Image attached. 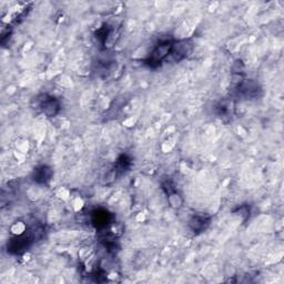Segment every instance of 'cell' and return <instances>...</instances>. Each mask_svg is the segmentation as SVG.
Wrapping results in <instances>:
<instances>
[{
	"mask_svg": "<svg viewBox=\"0 0 284 284\" xmlns=\"http://www.w3.org/2000/svg\"><path fill=\"white\" fill-rule=\"evenodd\" d=\"M173 42L166 40V41H162L157 44V47L153 49V51L151 52V55L149 57V59L146 60V62H149L150 66H158L159 64L169 57V55L171 53Z\"/></svg>",
	"mask_w": 284,
	"mask_h": 284,
	"instance_id": "1",
	"label": "cell"
},
{
	"mask_svg": "<svg viewBox=\"0 0 284 284\" xmlns=\"http://www.w3.org/2000/svg\"><path fill=\"white\" fill-rule=\"evenodd\" d=\"M36 101H37V108L41 110L48 117H55V115L59 112L60 105L55 98L42 95L36 98Z\"/></svg>",
	"mask_w": 284,
	"mask_h": 284,
	"instance_id": "2",
	"label": "cell"
},
{
	"mask_svg": "<svg viewBox=\"0 0 284 284\" xmlns=\"http://www.w3.org/2000/svg\"><path fill=\"white\" fill-rule=\"evenodd\" d=\"M192 51H193V44L189 41H186V40H182V41L179 42H173L170 55L176 61H180L190 56Z\"/></svg>",
	"mask_w": 284,
	"mask_h": 284,
	"instance_id": "3",
	"label": "cell"
},
{
	"mask_svg": "<svg viewBox=\"0 0 284 284\" xmlns=\"http://www.w3.org/2000/svg\"><path fill=\"white\" fill-rule=\"evenodd\" d=\"M210 223V220L207 219L204 216H200V215H194L192 219L189 222V226L190 229L193 231V232H202L207 229V226Z\"/></svg>",
	"mask_w": 284,
	"mask_h": 284,
	"instance_id": "4",
	"label": "cell"
},
{
	"mask_svg": "<svg viewBox=\"0 0 284 284\" xmlns=\"http://www.w3.org/2000/svg\"><path fill=\"white\" fill-rule=\"evenodd\" d=\"M51 176H52L51 169L42 166L38 169H36L34 179H35V181H37L38 183H46L47 181L50 180Z\"/></svg>",
	"mask_w": 284,
	"mask_h": 284,
	"instance_id": "5",
	"label": "cell"
},
{
	"mask_svg": "<svg viewBox=\"0 0 284 284\" xmlns=\"http://www.w3.org/2000/svg\"><path fill=\"white\" fill-rule=\"evenodd\" d=\"M108 213L106 212H93L92 214V222L93 224H96L97 228H105L108 224Z\"/></svg>",
	"mask_w": 284,
	"mask_h": 284,
	"instance_id": "6",
	"label": "cell"
}]
</instances>
